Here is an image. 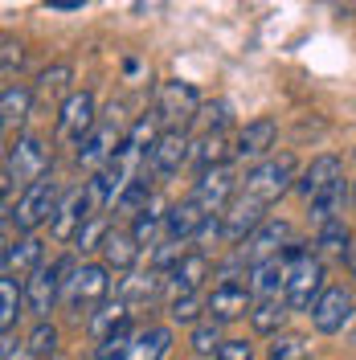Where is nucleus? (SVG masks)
Returning a JSON list of instances; mask_svg holds the SVG:
<instances>
[{
	"label": "nucleus",
	"instance_id": "39",
	"mask_svg": "<svg viewBox=\"0 0 356 360\" xmlns=\"http://www.w3.org/2000/svg\"><path fill=\"white\" fill-rule=\"evenodd\" d=\"M29 352H33L37 360H49V356H53V352H58V328L42 319V323L33 328V336H29Z\"/></svg>",
	"mask_w": 356,
	"mask_h": 360
},
{
	"label": "nucleus",
	"instance_id": "17",
	"mask_svg": "<svg viewBox=\"0 0 356 360\" xmlns=\"http://www.w3.org/2000/svg\"><path fill=\"white\" fill-rule=\"evenodd\" d=\"M58 291H62V278H58V266H37L25 283V307L37 315V319H49L53 303H58Z\"/></svg>",
	"mask_w": 356,
	"mask_h": 360
},
{
	"label": "nucleus",
	"instance_id": "6",
	"mask_svg": "<svg viewBox=\"0 0 356 360\" xmlns=\"http://www.w3.org/2000/svg\"><path fill=\"white\" fill-rule=\"evenodd\" d=\"M111 266H98V262H87V266L74 270V278L66 283V303L70 311H90V307H98L103 299H107V291H111Z\"/></svg>",
	"mask_w": 356,
	"mask_h": 360
},
{
	"label": "nucleus",
	"instance_id": "43",
	"mask_svg": "<svg viewBox=\"0 0 356 360\" xmlns=\"http://www.w3.org/2000/svg\"><path fill=\"white\" fill-rule=\"evenodd\" d=\"M49 8H58V13H70V8H82L87 0H45Z\"/></svg>",
	"mask_w": 356,
	"mask_h": 360
},
{
	"label": "nucleus",
	"instance_id": "30",
	"mask_svg": "<svg viewBox=\"0 0 356 360\" xmlns=\"http://www.w3.org/2000/svg\"><path fill=\"white\" fill-rule=\"evenodd\" d=\"M148 205H152V184H148V176H139V180H132V184L119 193L115 213H123V217H139V213H148Z\"/></svg>",
	"mask_w": 356,
	"mask_h": 360
},
{
	"label": "nucleus",
	"instance_id": "38",
	"mask_svg": "<svg viewBox=\"0 0 356 360\" xmlns=\"http://www.w3.org/2000/svg\"><path fill=\"white\" fill-rule=\"evenodd\" d=\"M107 233H111V225L103 221V217H87L82 229H78V238H74V246L82 250V254H87V250H103Z\"/></svg>",
	"mask_w": 356,
	"mask_h": 360
},
{
	"label": "nucleus",
	"instance_id": "45",
	"mask_svg": "<svg viewBox=\"0 0 356 360\" xmlns=\"http://www.w3.org/2000/svg\"><path fill=\"white\" fill-rule=\"evenodd\" d=\"M344 262H348V270H352V274H356V242H352V246H348V254H344Z\"/></svg>",
	"mask_w": 356,
	"mask_h": 360
},
{
	"label": "nucleus",
	"instance_id": "15",
	"mask_svg": "<svg viewBox=\"0 0 356 360\" xmlns=\"http://www.w3.org/2000/svg\"><path fill=\"white\" fill-rule=\"evenodd\" d=\"M123 139H127V135H119L115 123H98V127L78 143V164H82V168H94V172L107 168V160L123 148Z\"/></svg>",
	"mask_w": 356,
	"mask_h": 360
},
{
	"label": "nucleus",
	"instance_id": "44",
	"mask_svg": "<svg viewBox=\"0 0 356 360\" xmlns=\"http://www.w3.org/2000/svg\"><path fill=\"white\" fill-rule=\"evenodd\" d=\"M13 352H17V336H13V332H4V348H0V356L13 360Z\"/></svg>",
	"mask_w": 356,
	"mask_h": 360
},
{
	"label": "nucleus",
	"instance_id": "34",
	"mask_svg": "<svg viewBox=\"0 0 356 360\" xmlns=\"http://www.w3.org/2000/svg\"><path fill=\"white\" fill-rule=\"evenodd\" d=\"M312 356V344L303 336H274V344L267 348V360H307Z\"/></svg>",
	"mask_w": 356,
	"mask_h": 360
},
{
	"label": "nucleus",
	"instance_id": "42",
	"mask_svg": "<svg viewBox=\"0 0 356 360\" xmlns=\"http://www.w3.org/2000/svg\"><path fill=\"white\" fill-rule=\"evenodd\" d=\"M213 356L217 360H254V344H246V340H225Z\"/></svg>",
	"mask_w": 356,
	"mask_h": 360
},
{
	"label": "nucleus",
	"instance_id": "10",
	"mask_svg": "<svg viewBox=\"0 0 356 360\" xmlns=\"http://www.w3.org/2000/svg\"><path fill=\"white\" fill-rule=\"evenodd\" d=\"M189 156H193L189 135L164 127V131L156 135V143H152V152H148V168H152L156 176H172V172H180V168L189 164Z\"/></svg>",
	"mask_w": 356,
	"mask_h": 360
},
{
	"label": "nucleus",
	"instance_id": "29",
	"mask_svg": "<svg viewBox=\"0 0 356 360\" xmlns=\"http://www.w3.org/2000/svg\"><path fill=\"white\" fill-rule=\"evenodd\" d=\"M33 94H37V103H58V98L66 103L70 94H74V90H70V66H49L42 78H37Z\"/></svg>",
	"mask_w": 356,
	"mask_h": 360
},
{
	"label": "nucleus",
	"instance_id": "2",
	"mask_svg": "<svg viewBox=\"0 0 356 360\" xmlns=\"http://www.w3.org/2000/svg\"><path fill=\"white\" fill-rule=\"evenodd\" d=\"M287 283H283V295H287V307L295 311H312L315 299L324 295V262L307 254L303 246H287Z\"/></svg>",
	"mask_w": 356,
	"mask_h": 360
},
{
	"label": "nucleus",
	"instance_id": "4",
	"mask_svg": "<svg viewBox=\"0 0 356 360\" xmlns=\"http://www.w3.org/2000/svg\"><path fill=\"white\" fill-rule=\"evenodd\" d=\"M58 205H62L58 184H53V180H37L33 188H25V193H21L17 209H8V217L17 221V229L33 233V229H42L45 221H53V217H58Z\"/></svg>",
	"mask_w": 356,
	"mask_h": 360
},
{
	"label": "nucleus",
	"instance_id": "32",
	"mask_svg": "<svg viewBox=\"0 0 356 360\" xmlns=\"http://www.w3.org/2000/svg\"><path fill=\"white\" fill-rule=\"evenodd\" d=\"M21 303H25V291H17V278H0V328L13 332L17 315H21Z\"/></svg>",
	"mask_w": 356,
	"mask_h": 360
},
{
	"label": "nucleus",
	"instance_id": "1",
	"mask_svg": "<svg viewBox=\"0 0 356 360\" xmlns=\"http://www.w3.org/2000/svg\"><path fill=\"white\" fill-rule=\"evenodd\" d=\"M49 172V148H45L37 135H17V143H8L4 152V205L13 197V188H33L37 180H45Z\"/></svg>",
	"mask_w": 356,
	"mask_h": 360
},
{
	"label": "nucleus",
	"instance_id": "18",
	"mask_svg": "<svg viewBox=\"0 0 356 360\" xmlns=\"http://www.w3.org/2000/svg\"><path fill=\"white\" fill-rule=\"evenodd\" d=\"M205 270H209V258H205L201 250H189L177 266L164 274V291L172 295V299H180V295H197Z\"/></svg>",
	"mask_w": 356,
	"mask_h": 360
},
{
	"label": "nucleus",
	"instance_id": "31",
	"mask_svg": "<svg viewBox=\"0 0 356 360\" xmlns=\"http://www.w3.org/2000/svg\"><path fill=\"white\" fill-rule=\"evenodd\" d=\"M312 217L319 225H328V221H336V213H340V209H344V180H336L332 188H324V193H319V197H312Z\"/></svg>",
	"mask_w": 356,
	"mask_h": 360
},
{
	"label": "nucleus",
	"instance_id": "9",
	"mask_svg": "<svg viewBox=\"0 0 356 360\" xmlns=\"http://www.w3.org/2000/svg\"><path fill=\"white\" fill-rule=\"evenodd\" d=\"M262 217H267V205L246 197V193H234V201L225 205L222 213V238L225 242H246L262 225Z\"/></svg>",
	"mask_w": 356,
	"mask_h": 360
},
{
	"label": "nucleus",
	"instance_id": "25",
	"mask_svg": "<svg viewBox=\"0 0 356 360\" xmlns=\"http://www.w3.org/2000/svg\"><path fill=\"white\" fill-rule=\"evenodd\" d=\"M33 103H37L33 86H21V82L13 86V82H4V94H0V115H4V131H13L17 123H25Z\"/></svg>",
	"mask_w": 356,
	"mask_h": 360
},
{
	"label": "nucleus",
	"instance_id": "5",
	"mask_svg": "<svg viewBox=\"0 0 356 360\" xmlns=\"http://www.w3.org/2000/svg\"><path fill=\"white\" fill-rule=\"evenodd\" d=\"M197 115H201V94H197L193 82L172 78V82H164V86H160V94H156V119L164 123V127L184 131Z\"/></svg>",
	"mask_w": 356,
	"mask_h": 360
},
{
	"label": "nucleus",
	"instance_id": "40",
	"mask_svg": "<svg viewBox=\"0 0 356 360\" xmlns=\"http://www.w3.org/2000/svg\"><path fill=\"white\" fill-rule=\"evenodd\" d=\"M25 62V49L17 37H4V45H0V70H4V78H13L17 70H21Z\"/></svg>",
	"mask_w": 356,
	"mask_h": 360
},
{
	"label": "nucleus",
	"instance_id": "12",
	"mask_svg": "<svg viewBox=\"0 0 356 360\" xmlns=\"http://www.w3.org/2000/svg\"><path fill=\"white\" fill-rule=\"evenodd\" d=\"M287 246H291V225L287 221H262L250 238H246L242 258L250 262V266H258V262H267V258L287 254Z\"/></svg>",
	"mask_w": 356,
	"mask_h": 360
},
{
	"label": "nucleus",
	"instance_id": "22",
	"mask_svg": "<svg viewBox=\"0 0 356 360\" xmlns=\"http://www.w3.org/2000/svg\"><path fill=\"white\" fill-rule=\"evenodd\" d=\"M37 266H42V242H37V238H21V242H8V246H4L0 270H4L8 278H17V274H33Z\"/></svg>",
	"mask_w": 356,
	"mask_h": 360
},
{
	"label": "nucleus",
	"instance_id": "8",
	"mask_svg": "<svg viewBox=\"0 0 356 360\" xmlns=\"http://www.w3.org/2000/svg\"><path fill=\"white\" fill-rule=\"evenodd\" d=\"M234 193H238L234 168H229V164H217V168H201V180H197V188H193V201H197L205 213L222 217L225 205L234 201Z\"/></svg>",
	"mask_w": 356,
	"mask_h": 360
},
{
	"label": "nucleus",
	"instance_id": "7",
	"mask_svg": "<svg viewBox=\"0 0 356 360\" xmlns=\"http://www.w3.org/2000/svg\"><path fill=\"white\" fill-rule=\"evenodd\" d=\"M94 127H98L94 94H90V90H74L66 103L58 107V139H62V143H82Z\"/></svg>",
	"mask_w": 356,
	"mask_h": 360
},
{
	"label": "nucleus",
	"instance_id": "36",
	"mask_svg": "<svg viewBox=\"0 0 356 360\" xmlns=\"http://www.w3.org/2000/svg\"><path fill=\"white\" fill-rule=\"evenodd\" d=\"M132 323L127 328H119L115 336L98 340V352H94V360H127V352H132Z\"/></svg>",
	"mask_w": 356,
	"mask_h": 360
},
{
	"label": "nucleus",
	"instance_id": "27",
	"mask_svg": "<svg viewBox=\"0 0 356 360\" xmlns=\"http://www.w3.org/2000/svg\"><path fill=\"white\" fill-rule=\"evenodd\" d=\"M168 344H172L168 328H144V332H135L127 360H164L168 356Z\"/></svg>",
	"mask_w": 356,
	"mask_h": 360
},
{
	"label": "nucleus",
	"instance_id": "24",
	"mask_svg": "<svg viewBox=\"0 0 356 360\" xmlns=\"http://www.w3.org/2000/svg\"><path fill=\"white\" fill-rule=\"evenodd\" d=\"M283 319H287V295H262V299H254V307H250L254 332L274 336V332L283 328Z\"/></svg>",
	"mask_w": 356,
	"mask_h": 360
},
{
	"label": "nucleus",
	"instance_id": "21",
	"mask_svg": "<svg viewBox=\"0 0 356 360\" xmlns=\"http://www.w3.org/2000/svg\"><path fill=\"white\" fill-rule=\"evenodd\" d=\"M127 323H132V303L119 295L115 303H98V307L90 311L87 328H90V336L94 340H107V336H115L119 328H127Z\"/></svg>",
	"mask_w": 356,
	"mask_h": 360
},
{
	"label": "nucleus",
	"instance_id": "13",
	"mask_svg": "<svg viewBox=\"0 0 356 360\" xmlns=\"http://www.w3.org/2000/svg\"><path fill=\"white\" fill-rule=\"evenodd\" d=\"M274 119H254V123H246L238 139H234V160L238 164H262L270 156V148H274Z\"/></svg>",
	"mask_w": 356,
	"mask_h": 360
},
{
	"label": "nucleus",
	"instance_id": "16",
	"mask_svg": "<svg viewBox=\"0 0 356 360\" xmlns=\"http://www.w3.org/2000/svg\"><path fill=\"white\" fill-rule=\"evenodd\" d=\"M209 221H213V213H205V209L189 197V201L172 205V209L164 213V229H168L164 238H177V242H197Z\"/></svg>",
	"mask_w": 356,
	"mask_h": 360
},
{
	"label": "nucleus",
	"instance_id": "46",
	"mask_svg": "<svg viewBox=\"0 0 356 360\" xmlns=\"http://www.w3.org/2000/svg\"><path fill=\"white\" fill-rule=\"evenodd\" d=\"M352 201H356V184H352Z\"/></svg>",
	"mask_w": 356,
	"mask_h": 360
},
{
	"label": "nucleus",
	"instance_id": "11",
	"mask_svg": "<svg viewBox=\"0 0 356 360\" xmlns=\"http://www.w3.org/2000/svg\"><path fill=\"white\" fill-rule=\"evenodd\" d=\"M348 319H352V295L344 291V287H324V295L315 299V307H312L315 332H324V336L344 332Z\"/></svg>",
	"mask_w": 356,
	"mask_h": 360
},
{
	"label": "nucleus",
	"instance_id": "28",
	"mask_svg": "<svg viewBox=\"0 0 356 360\" xmlns=\"http://www.w3.org/2000/svg\"><path fill=\"white\" fill-rule=\"evenodd\" d=\"M229 156H234V143L225 139V131H209V135H201L197 143H193V160H197L201 168L229 164Z\"/></svg>",
	"mask_w": 356,
	"mask_h": 360
},
{
	"label": "nucleus",
	"instance_id": "41",
	"mask_svg": "<svg viewBox=\"0 0 356 360\" xmlns=\"http://www.w3.org/2000/svg\"><path fill=\"white\" fill-rule=\"evenodd\" d=\"M197 311H201L197 295H180V299H172V319H177V323H197Z\"/></svg>",
	"mask_w": 356,
	"mask_h": 360
},
{
	"label": "nucleus",
	"instance_id": "14",
	"mask_svg": "<svg viewBox=\"0 0 356 360\" xmlns=\"http://www.w3.org/2000/svg\"><path fill=\"white\" fill-rule=\"evenodd\" d=\"M209 319H217V323H229V319H238V315H246L250 307H254V291L250 287H242L238 278H225V283H217L213 287V295H209Z\"/></svg>",
	"mask_w": 356,
	"mask_h": 360
},
{
	"label": "nucleus",
	"instance_id": "35",
	"mask_svg": "<svg viewBox=\"0 0 356 360\" xmlns=\"http://www.w3.org/2000/svg\"><path fill=\"white\" fill-rule=\"evenodd\" d=\"M132 233H135V242L139 246H160V233H168L164 229V213H139L135 217V225H132Z\"/></svg>",
	"mask_w": 356,
	"mask_h": 360
},
{
	"label": "nucleus",
	"instance_id": "19",
	"mask_svg": "<svg viewBox=\"0 0 356 360\" xmlns=\"http://www.w3.org/2000/svg\"><path fill=\"white\" fill-rule=\"evenodd\" d=\"M82 221H87V188H74V193L62 197L58 217L49 221V229H53V238H58V242H74V238H78V229H82Z\"/></svg>",
	"mask_w": 356,
	"mask_h": 360
},
{
	"label": "nucleus",
	"instance_id": "20",
	"mask_svg": "<svg viewBox=\"0 0 356 360\" xmlns=\"http://www.w3.org/2000/svg\"><path fill=\"white\" fill-rule=\"evenodd\" d=\"M336 180H344V168H340V160L336 156H315L307 168H303V176L295 180V188L312 201V197H319L324 188H332Z\"/></svg>",
	"mask_w": 356,
	"mask_h": 360
},
{
	"label": "nucleus",
	"instance_id": "3",
	"mask_svg": "<svg viewBox=\"0 0 356 360\" xmlns=\"http://www.w3.org/2000/svg\"><path fill=\"white\" fill-rule=\"evenodd\" d=\"M291 184H295V156L283 152V156H267L262 164H254V172L238 184V193H246V197H254L270 209Z\"/></svg>",
	"mask_w": 356,
	"mask_h": 360
},
{
	"label": "nucleus",
	"instance_id": "23",
	"mask_svg": "<svg viewBox=\"0 0 356 360\" xmlns=\"http://www.w3.org/2000/svg\"><path fill=\"white\" fill-rule=\"evenodd\" d=\"M139 242H135L132 229H111L107 233V242H103V266L111 270H132L135 258H139Z\"/></svg>",
	"mask_w": 356,
	"mask_h": 360
},
{
	"label": "nucleus",
	"instance_id": "37",
	"mask_svg": "<svg viewBox=\"0 0 356 360\" xmlns=\"http://www.w3.org/2000/svg\"><path fill=\"white\" fill-rule=\"evenodd\" d=\"M189 344H193V352H197V356H209V352H217V348L225 344V340H222V323H217V319H209V323H197Z\"/></svg>",
	"mask_w": 356,
	"mask_h": 360
},
{
	"label": "nucleus",
	"instance_id": "33",
	"mask_svg": "<svg viewBox=\"0 0 356 360\" xmlns=\"http://www.w3.org/2000/svg\"><path fill=\"white\" fill-rule=\"evenodd\" d=\"M315 246H319V254H336V258H344V254H348V246H352V238H348L344 221L336 217V221L319 225V238H315Z\"/></svg>",
	"mask_w": 356,
	"mask_h": 360
},
{
	"label": "nucleus",
	"instance_id": "26",
	"mask_svg": "<svg viewBox=\"0 0 356 360\" xmlns=\"http://www.w3.org/2000/svg\"><path fill=\"white\" fill-rule=\"evenodd\" d=\"M283 283H287V258L279 254V258H267V262H258V266H250V291L254 299H262V295H279L283 291Z\"/></svg>",
	"mask_w": 356,
	"mask_h": 360
}]
</instances>
